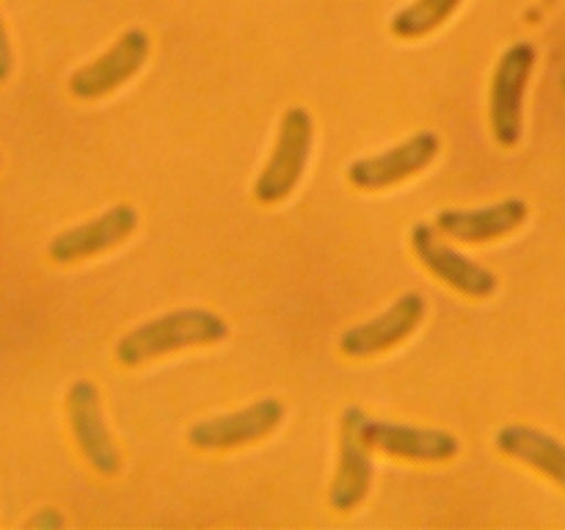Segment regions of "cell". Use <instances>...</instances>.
<instances>
[{
	"label": "cell",
	"instance_id": "6da1fadb",
	"mask_svg": "<svg viewBox=\"0 0 565 530\" xmlns=\"http://www.w3.org/2000/svg\"><path fill=\"white\" fill-rule=\"evenodd\" d=\"M226 335H230V326L213 309H174V312L160 315V318L141 324L138 329L127 331L116 342V359L125 368H138L149 359L166 357V353L180 351V348L213 346V342L224 340Z\"/></svg>",
	"mask_w": 565,
	"mask_h": 530
},
{
	"label": "cell",
	"instance_id": "5b68a950",
	"mask_svg": "<svg viewBox=\"0 0 565 530\" xmlns=\"http://www.w3.org/2000/svg\"><path fill=\"white\" fill-rule=\"evenodd\" d=\"M439 136L430 130H423L408 138V141L386 149V152L353 160L348 166V180L356 188H362V191H384V188L408 180V177L428 169L436 155H439Z\"/></svg>",
	"mask_w": 565,
	"mask_h": 530
},
{
	"label": "cell",
	"instance_id": "277c9868",
	"mask_svg": "<svg viewBox=\"0 0 565 530\" xmlns=\"http://www.w3.org/2000/svg\"><path fill=\"white\" fill-rule=\"evenodd\" d=\"M285 420V406L276 398H263L252 406L241 409L235 414H221V417L199 420L188 431V442L199 451H230V447L252 445L265 439L279 428Z\"/></svg>",
	"mask_w": 565,
	"mask_h": 530
},
{
	"label": "cell",
	"instance_id": "8fae6325",
	"mask_svg": "<svg viewBox=\"0 0 565 530\" xmlns=\"http://www.w3.org/2000/svg\"><path fill=\"white\" fill-rule=\"evenodd\" d=\"M425 309L428 307H425V298L419 293H406L384 315L348 329L340 337V351L353 359L390 351V348L401 346L406 337H412V331H417V326L425 318Z\"/></svg>",
	"mask_w": 565,
	"mask_h": 530
},
{
	"label": "cell",
	"instance_id": "e0dca14e",
	"mask_svg": "<svg viewBox=\"0 0 565 530\" xmlns=\"http://www.w3.org/2000/svg\"><path fill=\"white\" fill-rule=\"evenodd\" d=\"M64 524V517H61L55 508H44V511H39L36 517L28 519V528H44V530H53V528H61Z\"/></svg>",
	"mask_w": 565,
	"mask_h": 530
},
{
	"label": "cell",
	"instance_id": "9c48e42d",
	"mask_svg": "<svg viewBox=\"0 0 565 530\" xmlns=\"http://www.w3.org/2000/svg\"><path fill=\"white\" fill-rule=\"evenodd\" d=\"M412 248L430 274L439 276L441 282L456 287L463 296L489 298L497 290V276L489 268L475 263V259L463 257L461 252L441 243L430 224H414Z\"/></svg>",
	"mask_w": 565,
	"mask_h": 530
},
{
	"label": "cell",
	"instance_id": "ba28073f",
	"mask_svg": "<svg viewBox=\"0 0 565 530\" xmlns=\"http://www.w3.org/2000/svg\"><path fill=\"white\" fill-rule=\"evenodd\" d=\"M66 414H70L72 434H75L77 447L86 456V462L97 469L99 475H116L121 467V456L116 451L110 431L103 417V401L99 390L92 381L81 379L66 392Z\"/></svg>",
	"mask_w": 565,
	"mask_h": 530
},
{
	"label": "cell",
	"instance_id": "30bf717a",
	"mask_svg": "<svg viewBox=\"0 0 565 530\" xmlns=\"http://www.w3.org/2000/svg\"><path fill=\"white\" fill-rule=\"evenodd\" d=\"M138 226V213L130 204H114L110 210H105L97 219L86 221V224H77L72 230L58 232V235L50 241L47 254L53 263L70 265L77 259L94 257V254H103L108 248L119 246L121 241L136 232Z\"/></svg>",
	"mask_w": 565,
	"mask_h": 530
},
{
	"label": "cell",
	"instance_id": "5bb4252c",
	"mask_svg": "<svg viewBox=\"0 0 565 530\" xmlns=\"http://www.w3.org/2000/svg\"><path fill=\"white\" fill-rule=\"evenodd\" d=\"M494 445L500 453L530 464L565 489V445L561 439L550 436L546 431L530 428V425H505L502 431H497Z\"/></svg>",
	"mask_w": 565,
	"mask_h": 530
},
{
	"label": "cell",
	"instance_id": "3957f363",
	"mask_svg": "<svg viewBox=\"0 0 565 530\" xmlns=\"http://www.w3.org/2000/svg\"><path fill=\"white\" fill-rule=\"evenodd\" d=\"M535 66V47L530 42H516L502 53L497 64L494 81H491L489 116L491 130L497 144L502 147H516L522 138V110H524V88Z\"/></svg>",
	"mask_w": 565,
	"mask_h": 530
},
{
	"label": "cell",
	"instance_id": "2e32d148",
	"mask_svg": "<svg viewBox=\"0 0 565 530\" xmlns=\"http://www.w3.org/2000/svg\"><path fill=\"white\" fill-rule=\"evenodd\" d=\"M11 70H14V53H11L9 33H6L3 17H0V83L9 81Z\"/></svg>",
	"mask_w": 565,
	"mask_h": 530
},
{
	"label": "cell",
	"instance_id": "4fadbf2b",
	"mask_svg": "<svg viewBox=\"0 0 565 530\" xmlns=\"http://www.w3.org/2000/svg\"><path fill=\"white\" fill-rule=\"evenodd\" d=\"M527 221L524 199H502L478 210H441L436 215V230L463 243H486L516 232Z\"/></svg>",
	"mask_w": 565,
	"mask_h": 530
},
{
	"label": "cell",
	"instance_id": "7a4b0ae2",
	"mask_svg": "<svg viewBox=\"0 0 565 530\" xmlns=\"http://www.w3.org/2000/svg\"><path fill=\"white\" fill-rule=\"evenodd\" d=\"M312 138H315V125L309 110L303 108L285 110L279 125V136H276V147L274 152H270V160L265 163V169L259 171L257 182H254V199H257V202L276 204L296 191V186L303 177V169H307L309 163Z\"/></svg>",
	"mask_w": 565,
	"mask_h": 530
},
{
	"label": "cell",
	"instance_id": "52a82bcc",
	"mask_svg": "<svg viewBox=\"0 0 565 530\" xmlns=\"http://www.w3.org/2000/svg\"><path fill=\"white\" fill-rule=\"evenodd\" d=\"M149 55V36L141 28H130L116 39L114 47L94 59L92 64L81 66L70 75V92L77 99H99L105 94L116 92L121 83L130 81L143 66Z\"/></svg>",
	"mask_w": 565,
	"mask_h": 530
},
{
	"label": "cell",
	"instance_id": "8992f818",
	"mask_svg": "<svg viewBox=\"0 0 565 530\" xmlns=\"http://www.w3.org/2000/svg\"><path fill=\"white\" fill-rule=\"evenodd\" d=\"M367 414L359 406H348L342 412L340 428V462H337L334 484H331L329 502L340 513L353 511L367 497L370 484H373V458H370V445L362 434V423Z\"/></svg>",
	"mask_w": 565,
	"mask_h": 530
},
{
	"label": "cell",
	"instance_id": "9a60e30c",
	"mask_svg": "<svg viewBox=\"0 0 565 530\" xmlns=\"http://www.w3.org/2000/svg\"><path fill=\"white\" fill-rule=\"evenodd\" d=\"M461 0H414L406 9L397 11L390 22V31L401 39H423L445 25Z\"/></svg>",
	"mask_w": 565,
	"mask_h": 530
},
{
	"label": "cell",
	"instance_id": "7c38bea8",
	"mask_svg": "<svg viewBox=\"0 0 565 530\" xmlns=\"http://www.w3.org/2000/svg\"><path fill=\"white\" fill-rule=\"evenodd\" d=\"M362 434L367 439L370 451H381L395 458H408V462H450L461 451V442L450 431L439 428H414V425H397L364 417Z\"/></svg>",
	"mask_w": 565,
	"mask_h": 530
}]
</instances>
